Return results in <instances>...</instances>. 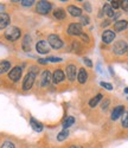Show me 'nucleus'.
I'll list each match as a JSON object with an SVG mask.
<instances>
[{
	"instance_id": "1",
	"label": "nucleus",
	"mask_w": 128,
	"mask_h": 148,
	"mask_svg": "<svg viewBox=\"0 0 128 148\" xmlns=\"http://www.w3.org/2000/svg\"><path fill=\"white\" fill-rule=\"evenodd\" d=\"M5 37H6L8 40L14 42V40H17L19 37H20V30H19L18 27L12 26V27H10V29L6 30V32H5Z\"/></svg>"
},
{
	"instance_id": "2",
	"label": "nucleus",
	"mask_w": 128,
	"mask_h": 148,
	"mask_svg": "<svg viewBox=\"0 0 128 148\" xmlns=\"http://www.w3.org/2000/svg\"><path fill=\"white\" fill-rule=\"evenodd\" d=\"M34 79H36V73L29 72L26 75V77H25L24 82H23V89L24 90H30L32 88L33 83H34Z\"/></svg>"
},
{
	"instance_id": "3",
	"label": "nucleus",
	"mask_w": 128,
	"mask_h": 148,
	"mask_svg": "<svg viewBox=\"0 0 128 148\" xmlns=\"http://www.w3.org/2000/svg\"><path fill=\"white\" fill-rule=\"evenodd\" d=\"M51 4L50 3H47V1H39L37 4V7H36V10H37V12L38 13H41V14H46V13H49V12L51 11Z\"/></svg>"
},
{
	"instance_id": "4",
	"label": "nucleus",
	"mask_w": 128,
	"mask_h": 148,
	"mask_svg": "<svg viewBox=\"0 0 128 148\" xmlns=\"http://www.w3.org/2000/svg\"><path fill=\"white\" fill-rule=\"evenodd\" d=\"M47 40H49L50 46L54 47V49H61V47L63 46V42L61 40L59 37L56 36V34H50L49 38H47Z\"/></svg>"
},
{
	"instance_id": "5",
	"label": "nucleus",
	"mask_w": 128,
	"mask_h": 148,
	"mask_svg": "<svg viewBox=\"0 0 128 148\" xmlns=\"http://www.w3.org/2000/svg\"><path fill=\"white\" fill-rule=\"evenodd\" d=\"M21 72H23L21 68L16 66V68H13V69L10 71V73H8V78H10L11 81H13V82H17V81H19V78L21 77Z\"/></svg>"
},
{
	"instance_id": "6",
	"label": "nucleus",
	"mask_w": 128,
	"mask_h": 148,
	"mask_svg": "<svg viewBox=\"0 0 128 148\" xmlns=\"http://www.w3.org/2000/svg\"><path fill=\"white\" fill-rule=\"evenodd\" d=\"M113 50H114V52L116 55H123L127 51V44H126V42L120 40L118 43H115Z\"/></svg>"
},
{
	"instance_id": "7",
	"label": "nucleus",
	"mask_w": 128,
	"mask_h": 148,
	"mask_svg": "<svg viewBox=\"0 0 128 148\" xmlns=\"http://www.w3.org/2000/svg\"><path fill=\"white\" fill-rule=\"evenodd\" d=\"M82 25L81 24H76V23H74V24H70L69 25V27H68V32L70 33V34H74V36H77V34H82Z\"/></svg>"
},
{
	"instance_id": "8",
	"label": "nucleus",
	"mask_w": 128,
	"mask_h": 148,
	"mask_svg": "<svg viewBox=\"0 0 128 148\" xmlns=\"http://www.w3.org/2000/svg\"><path fill=\"white\" fill-rule=\"evenodd\" d=\"M36 50L39 52V53H47L50 51V46L44 40H41V42H38L37 45H36Z\"/></svg>"
},
{
	"instance_id": "9",
	"label": "nucleus",
	"mask_w": 128,
	"mask_h": 148,
	"mask_svg": "<svg viewBox=\"0 0 128 148\" xmlns=\"http://www.w3.org/2000/svg\"><path fill=\"white\" fill-rule=\"evenodd\" d=\"M114 39H115V33L111 30H106L103 34H102V40L106 44H110Z\"/></svg>"
},
{
	"instance_id": "10",
	"label": "nucleus",
	"mask_w": 128,
	"mask_h": 148,
	"mask_svg": "<svg viewBox=\"0 0 128 148\" xmlns=\"http://www.w3.org/2000/svg\"><path fill=\"white\" fill-rule=\"evenodd\" d=\"M52 81V76H51V73L46 70L42 73V78H41V84L42 87H47V85L50 84V82Z\"/></svg>"
},
{
	"instance_id": "11",
	"label": "nucleus",
	"mask_w": 128,
	"mask_h": 148,
	"mask_svg": "<svg viewBox=\"0 0 128 148\" xmlns=\"http://www.w3.org/2000/svg\"><path fill=\"white\" fill-rule=\"evenodd\" d=\"M67 75H68L69 81H71V82L75 81V78H76V66L75 65L70 64L67 66Z\"/></svg>"
},
{
	"instance_id": "12",
	"label": "nucleus",
	"mask_w": 128,
	"mask_h": 148,
	"mask_svg": "<svg viewBox=\"0 0 128 148\" xmlns=\"http://www.w3.org/2000/svg\"><path fill=\"white\" fill-rule=\"evenodd\" d=\"M123 110H125V107L123 106H118L116 108L113 110V113H111V120H118L122 115Z\"/></svg>"
},
{
	"instance_id": "13",
	"label": "nucleus",
	"mask_w": 128,
	"mask_h": 148,
	"mask_svg": "<svg viewBox=\"0 0 128 148\" xmlns=\"http://www.w3.org/2000/svg\"><path fill=\"white\" fill-rule=\"evenodd\" d=\"M8 24H10V17H8V14H6V13L0 14V30L5 29L8 25Z\"/></svg>"
},
{
	"instance_id": "14",
	"label": "nucleus",
	"mask_w": 128,
	"mask_h": 148,
	"mask_svg": "<svg viewBox=\"0 0 128 148\" xmlns=\"http://www.w3.org/2000/svg\"><path fill=\"white\" fill-rule=\"evenodd\" d=\"M64 79V72L62 70H56L54 76H52V81L54 83H61Z\"/></svg>"
},
{
	"instance_id": "15",
	"label": "nucleus",
	"mask_w": 128,
	"mask_h": 148,
	"mask_svg": "<svg viewBox=\"0 0 128 148\" xmlns=\"http://www.w3.org/2000/svg\"><path fill=\"white\" fill-rule=\"evenodd\" d=\"M68 12L72 16V17H81L82 16V10L76 7V6H69L68 7Z\"/></svg>"
},
{
	"instance_id": "16",
	"label": "nucleus",
	"mask_w": 128,
	"mask_h": 148,
	"mask_svg": "<svg viewBox=\"0 0 128 148\" xmlns=\"http://www.w3.org/2000/svg\"><path fill=\"white\" fill-rule=\"evenodd\" d=\"M127 26H128L127 20H119V21L115 23L114 29H115V31H119V32H120V31H123Z\"/></svg>"
},
{
	"instance_id": "17",
	"label": "nucleus",
	"mask_w": 128,
	"mask_h": 148,
	"mask_svg": "<svg viewBox=\"0 0 128 148\" xmlns=\"http://www.w3.org/2000/svg\"><path fill=\"white\" fill-rule=\"evenodd\" d=\"M87 77H88V76H87V71H85L83 68H81L80 71H78V75H77V79H78V82H80L81 84L85 83Z\"/></svg>"
},
{
	"instance_id": "18",
	"label": "nucleus",
	"mask_w": 128,
	"mask_h": 148,
	"mask_svg": "<svg viewBox=\"0 0 128 148\" xmlns=\"http://www.w3.org/2000/svg\"><path fill=\"white\" fill-rule=\"evenodd\" d=\"M23 49L25 51L31 50V37L30 36H25V38L23 40Z\"/></svg>"
},
{
	"instance_id": "19",
	"label": "nucleus",
	"mask_w": 128,
	"mask_h": 148,
	"mask_svg": "<svg viewBox=\"0 0 128 148\" xmlns=\"http://www.w3.org/2000/svg\"><path fill=\"white\" fill-rule=\"evenodd\" d=\"M30 122H31L32 128H33L36 132H42V130H43V125H42L41 122H38V121L34 120V119H31Z\"/></svg>"
},
{
	"instance_id": "20",
	"label": "nucleus",
	"mask_w": 128,
	"mask_h": 148,
	"mask_svg": "<svg viewBox=\"0 0 128 148\" xmlns=\"http://www.w3.org/2000/svg\"><path fill=\"white\" fill-rule=\"evenodd\" d=\"M74 122H75V119H74L72 116H68V117H65V120L63 121V128H64V129H68L70 126L74 125Z\"/></svg>"
},
{
	"instance_id": "21",
	"label": "nucleus",
	"mask_w": 128,
	"mask_h": 148,
	"mask_svg": "<svg viewBox=\"0 0 128 148\" xmlns=\"http://www.w3.org/2000/svg\"><path fill=\"white\" fill-rule=\"evenodd\" d=\"M54 16H55V18L62 20V19L65 18V12H64L62 8H57V10L54 11Z\"/></svg>"
},
{
	"instance_id": "22",
	"label": "nucleus",
	"mask_w": 128,
	"mask_h": 148,
	"mask_svg": "<svg viewBox=\"0 0 128 148\" xmlns=\"http://www.w3.org/2000/svg\"><path fill=\"white\" fill-rule=\"evenodd\" d=\"M11 68V64L8 63V62L4 60V62H0V73H4L6 71H8Z\"/></svg>"
},
{
	"instance_id": "23",
	"label": "nucleus",
	"mask_w": 128,
	"mask_h": 148,
	"mask_svg": "<svg viewBox=\"0 0 128 148\" xmlns=\"http://www.w3.org/2000/svg\"><path fill=\"white\" fill-rule=\"evenodd\" d=\"M102 97H103V96H102L101 94H98V95H96L94 98H93V100H90V102H89V106H90V107H95L101 100H102Z\"/></svg>"
},
{
	"instance_id": "24",
	"label": "nucleus",
	"mask_w": 128,
	"mask_h": 148,
	"mask_svg": "<svg viewBox=\"0 0 128 148\" xmlns=\"http://www.w3.org/2000/svg\"><path fill=\"white\" fill-rule=\"evenodd\" d=\"M68 135H69L68 129H64V130H62V132L58 134L57 139H58V141H63V140H65V139L68 138Z\"/></svg>"
},
{
	"instance_id": "25",
	"label": "nucleus",
	"mask_w": 128,
	"mask_h": 148,
	"mask_svg": "<svg viewBox=\"0 0 128 148\" xmlns=\"http://www.w3.org/2000/svg\"><path fill=\"white\" fill-rule=\"evenodd\" d=\"M103 10L106 11V13H107V16H108V17H114V10H113L109 5H105Z\"/></svg>"
},
{
	"instance_id": "26",
	"label": "nucleus",
	"mask_w": 128,
	"mask_h": 148,
	"mask_svg": "<svg viewBox=\"0 0 128 148\" xmlns=\"http://www.w3.org/2000/svg\"><path fill=\"white\" fill-rule=\"evenodd\" d=\"M122 126L125 128H128V113H126L123 116H122Z\"/></svg>"
},
{
	"instance_id": "27",
	"label": "nucleus",
	"mask_w": 128,
	"mask_h": 148,
	"mask_svg": "<svg viewBox=\"0 0 128 148\" xmlns=\"http://www.w3.org/2000/svg\"><path fill=\"white\" fill-rule=\"evenodd\" d=\"M121 6V1H118V0H113L111 1V8H119Z\"/></svg>"
},
{
	"instance_id": "28",
	"label": "nucleus",
	"mask_w": 128,
	"mask_h": 148,
	"mask_svg": "<svg viewBox=\"0 0 128 148\" xmlns=\"http://www.w3.org/2000/svg\"><path fill=\"white\" fill-rule=\"evenodd\" d=\"M101 85H102L103 88H106L107 90H111V89H113V85L109 84V83H106V82H101Z\"/></svg>"
},
{
	"instance_id": "29",
	"label": "nucleus",
	"mask_w": 128,
	"mask_h": 148,
	"mask_svg": "<svg viewBox=\"0 0 128 148\" xmlns=\"http://www.w3.org/2000/svg\"><path fill=\"white\" fill-rule=\"evenodd\" d=\"M81 24L82 25H87V24H89V18L85 17V16H81Z\"/></svg>"
},
{
	"instance_id": "30",
	"label": "nucleus",
	"mask_w": 128,
	"mask_h": 148,
	"mask_svg": "<svg viewBox=\"0 0 128 148\" xmlns=\"http://www.w3.org/2000/svg\"><path fill=\"white\" fill-rule=\"evenodd\" d=\"M33 0H24V1H21V5L24 6H32L33 5Z\"/></svg>"
},
{
	"instance_id": "31",
	"label": "nucleus",
	"mask_w": 128,
	"mask_h": 148,
	"mask_svg": "<svg viewBox=\"0 0 128 148\" xmlns=\"http://www.w3.org/2000/svg\"><path fill=\"white\" fill-rule=\"evenodd\" d=\"M121 7L126 12H128V0H123V1H121Z\"/></svg>"
},
{
	"instance_id": "32",
	"label": "nucleus",
	"mask_w": 128,
	"mask_h": 148,
	"mask_svg": "<svg viewBox=\"0 0 128 148\" xmlns=\"http://www.w3.org/2000/svg\"><path fill=\"white\" fill-rule=\"evenodd\" d=\"M1 148H14V145L12 143V142H10V141H6V142L3 145Z\"/></svg>"
},
{
	"instance_id": "33",
	"label": "nucleus",
	"mask_w": 128,
	"mask_h": 148,
	"mask_svg": "<svg viewBox=\"0 0 128 148\" xmlns=\"http://www.w3.org/2000/svg\"><path fill=\"white\" fill-rule=\"evenodd\" d=\"M47 60L49 62H61L62 59L59 57H50V58H47Z\"/></svg>"
},
{
	"instance_id": "34",
	"label": "nucleus",
	"mask_w": 128,
	"mask_h": 148,
	"mask_svg": "<svg viewBox=\"0 0 128 148\" xmlns=\"http://www.w3.org/2000/svg\"><path fill=\"white\" fill-rule=\"evenodd\" d=\"M84 62H85V64L88 65V66H92L93 65V63H92V60L89 59V58H84Z\"/></svg>"
},
{
	"instance_id": "35",
	"label": "nucleus",
	"mask_w": 128,
	"mask_h": 148,
	"mask_svg": "<svg viewBox=\"0 0 128 148\" xmlns=\"http://www.w3.org/2000/svg\"><path fill=\"white\" fill-rule=\"evenodd\" d=\"M81 38H82V39H83V40H84L85 43H88V42H89V38H88V36H85V34H83V33L81 34Z\"/></svg>"
},
{
	"instance_id": "36",
	"label": "nucleus",
	"mask_w": 128,
	"mask_h": 148,
	"mask_svg": "<svg viewBox=\"0 0 128 148\" xmlns=\"http://www.w3.org/2000/svg\"><path fill=\"white\" fill-rule=\"evenodd\" d=\"M108 104H109V101H106V102H105V103H103V106H102V108H103V109H106V108H107V106H108Z\"/></svg>"
},
{
	"instance_id": "37",
	"label": "nucleus",
	"mask_w": 128,
	"mask_h": 148,
	"mask_svg": "<svg viewBox=\"0 0 128 148\" xmlns=\"http://www.w3.org/2000/svg\"><path fill=\"white\" fill-rule=\"evenodd\" d=\"M38 62H39V63H42V64H46V62H47V60H45V59H39Z\"/></svg>"
},
{
	"instance_id": "38",
	"label": "nucleus",
	"mask_w": 128,
	"mask_h": 148,
	"mask_svg": "<svg viewBox=\"0 0 128 148\" xmlns=\"http://www.w3.org/2000/svg\"><path fill=\"white\" fill-rule=\"evenodd\" d=\"M108 24H109V20H105V23L102 24V26H106V25H108Z\"/></svg>"
},
{
	"instance_id": "39",
	"label": "nucleus",
	"mask_w": 128,
	"mask_h": 148,
	"mask_svg": "<svg viewBox=\"0 0 128 148\" xmlns=\"http://www.w3.org/2000/svg\"><path fill=\"white\" fill-rule=\"evenodd\" d=\"M85 7H87V10H88V11H90V6H89L88 4H85Z\"/></svg>"
},
{
	"instance_id": "40",
	"label": "nucleus",
	"mask_w": 128,
	"mask_h": 148,
	"mask_svg": "<svg viewBox=\"0 0 128 148\" xmlns=\"http://www.w3.org/2000/svg\"><path fill=\"white\" fill-rule=\"evenodd\" d=\"M125 91H126V92L128 94V88H126V89H125Z\"/></svg>"
},
{
	"instance_id": "41",
	"label": "nucleus",
	"mask_w": 128,
	"mask_h": 148,
	"mask_svg": "<svg viewBox=\"0 0 128 148\" xmlns=\"http://www.w3.org/2000/svg\"><path fill=\"white\" fill-rule=\"evenodd\" d=\"M70 148H77V147H76V146H72V147H70Z\"/></svg>"
}]
</instances>
